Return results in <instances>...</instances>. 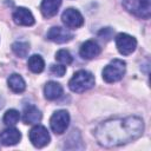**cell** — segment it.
I'll return each instance as SVG.
<instances>
[{
  "label": "cell",
  "instance_id": "9",
  "mask_svg": "<svg viewBox=\"0 0 151 151\" xmlns=\"http://www.w3.org/2000/svg\"><path fill=\"white\" fill-rule=\"evenodd\" d=\"M72 38H73V34L68 29H66L64 27H59V26L52 27L47 32V39H50L51 41H54L57 44L67 42V41L72 40Z\"/></svg>",
  "mask_w": 151,
  "mask_h": 151
},
{
  "label": "cell",
  "instance_id": "20",
  "mask_svg": "<svg viewBox=\"0 0 151 151\" xmlns=\"http://www.w3.org/2000/svg\"><path fill=\"white\" fill-rule=\"evenodd\" d=\"M55 59L61 64V65H70L72 63V55L68 51L66 50H59L55 54Z\"/></svg>",
  "mask_w": 151,
  "mask_h": 151
},
{
  "label": "cell",
  "instance_id": "17",
  "mask_svg": "<svg viewBox=\"0 0 151 151\" xmlns=\"http://www.w3.org/2000/svg\"><path fill=\"white\" fill-rule=\"evenodd\" d=\"M27 66L33 73H40V72H42V70L45 67V63H44V59L40 55L33 54V55L29 57Z\"/></svg>",
  "mask_w": 151,
  "mask_h": 151
},
{
  "label": "cell",
  "instance_id": "4",
  "mask_svg": "<svg viewBox=\"0 0 151 151\" xmlns=\"http://www.w3.org/2000/svg\"><path fill=\"white\" fill-rule=\"evenodd\" d=\"M127 12L143 19H147L151 13V0H123Z\"/></svg>",
  "mask_w": 151,
  "mask_h": 151
},
{
  "label": "cell",
  "instance_id": "15",
  "mask_svg": "<svg viewBox=\"0 0 151 151\" xmlns=\"http://www.w3.org/2000/svg\"><path fill=\"white\" fill-rule=\"evenodd\" d=\"M44 94L45 98L48 100H55L63 94V87L59 83L55 81H48L44 87Z\"/></svg>",
  "mask_w": 151,
  "mask_h": 151
},
{
  "label": "cell",
  "instance_id": "16",
  "mask_svg": "<svg viewBox=\"0 0 151 151\" xmlns=\"http://www.w3.org/2000/svg\"><path fill=\"white\" fill-rule=\"evenodd\" d=\"M7 84L9 86V88L15 92V93H21L25 91L26 88V83L25 80L22 79V77L20 74H17V73H13L8 77L7 79Z\"/></svg>",
  "mask_w": 151,
  "mask_h": 151
},
{
  "label": "cell",
  "instance_id": "3",
  "mask_svg": "<svg viewBox=\"0 0 151 151\" xmlns=\"http://www.w3.org/2000/svg\"><path fill=\"white\" fill-rule=\"evenodd\" d=\"M125 70H126L125 61H123L120 59H113L107 66L104 67V70H103V79L106 83L119 81L124 77Z\"/></svg>",
  "mask_w": 151,
  "mask_h": 151
},
{
  "label": "cell",
  "instance_id": "6",
  "mask_svg": "<svg viewBox=\"0 0 151 151\" xmlns=\"http://www.w3.org/2000/svg\"><path fill=\"white\" fill-rule=\"evenodd\" d=\"M116 45H117V48L120 54L129 55L136 50L137 40L126 33H119L116 37Z\"/></svg>",
  "mask_w": 151,
  "mask_h": 151
},
{
  "label": "cell",
  "instance_id": "10",
  "mask_svg": "<svg viewBox=\"0 0 151 151\" xmlns=\"http://www.w3.org/2000/svg\"><path fill=\"white\" fill-rule=\"evenodd\" d=\"M13 20L20 26H32L34 24V17L29 9L25 7H19L13 13Z\"/></svg>",
  "mask_w": 151,
  "mask_h": 151
},
{
  "label": "cell",
  "instance_id": "7",
  "mask_svg": "<svg viewBox=\"0 0 151 151\" xmlns=\"http://www.w3.org/2000/svg\"><path fill=\"white\" fill-rule=\"evenodd\" d=\"M50 133L45 126L35 125L29 131V140L35 147H44L50 143Z\"/></svg>",
  "mask_w": 151,
  "mask_h": 151
},
{
  "label": "cell",
  "instance_id": "12",
  "mask_svg": "<svg viewBox=\"0 0 151 151\" xmlns=\"http://www.w3.org/2000/svg\"><path fill=\"white\" fill-rule=\"evenodd\" d=\"M79 53H80L81 58H84V59H93L100 53V47L96 41L87 40L81 45Z\"/></svg>",
  "mask_w": 151,
  "mask_h": 151
},
{
  "label": "cell",
  "instance_id": "2",
  "mask_svg": "<svg viewBox=\"0 0 151 151\" xmlns=\"http://www.w3.org/2000/svg\"><path fill=\"white\" fill-rule=\"evenodd\" d=\"M94 85V77L91 72L80 70L73 74V77L68 81V87L71 91L81 93L90 90Z\"/></svg>",
  "mask_w": 151,
  "mask_h": 151
},
{
  "label": "cell",
  "instance_id": "13",
  "mask_svg": "<svg viewBox=\"0 0 151 151\" xmlns=\"http://www.w3.org/2000/svg\"><path fill=\"white\" fill-rule=\"evenodd\" d=\"M41 112L34 105H28L24 110L22 120L25 124H38L41 120Z\"/></svg>",
  "mask_w": 151,
  "mask_h": 151
},
{
  "label": "cell",
  "instance_id": "11",
  "mask_svg": "<svg viewBox=\"0 0 151 151\" xmlns=\"http://www.w3.org/2000/svg\"><path fill=\"white\" fill-rule=\"evenodd\" d=\"M0 139L1 143L6 146H11V145H15L20 142L21 139V133L19 130L14 129V127H8L6 130H4L0 134Z\"/></svg>",
  "mask_w": 151,
  "mask_h": 151
},
{
  "label": "cell",
  "instance_id": "19",
  "mask_svg": "<svg viewBox=\"0 0 151 151\" xmlns=\"http://www.w3.org/2000/svg\"><path fill=\"white\" fill-rule=\"evenodd\" d=\"M20 119V113L17 110H8L4 116V123L8 126H14Z\"/></svg>",
  "mask_w": 151,
  "mask_h": 151
},
{
  "label": "cell",
  "instance_id": "18",
  "mask_svg": "<svg viewBox=\"0 0 151 151\" xmlns=\"http://www.w3.org/2000/svg\"><path fill=\"white\" fill-rule=\"evenodd\" d=\"M12 51L15 53V55H18L20 58H25L28 54L29 45L24 41H17L12 45Z\"/></svg>",
  "mask_w": 151,
  "mask_h": 151
},
{
  "label": "cell",
  "instance_id": "5",
  "mask_svg": "<svg viewBox=\"0 0 151 151\" xmlns=\"http://www.w3.org/2000/svg\"><path fill=\"white\" fill-rule=\"evenodd\" d=\"M68 123H70V114L67 111L65 110H59L55 111L51 119H50V125L51 129L54 133L57 134H61L66 131V129L68 127Z\"/></svg>",
  "mask_w": 151,
  "mask_h": 151
},
{
  "label": "cell",
  "instance_id": "21",
  "mask_svg": "<svg viewBox=\"0 0 151 151\" xmlns=\"http://www.w3.org/2000/svg\"><path fill=\"white\" fill-rule=\"evenodd\" d=\"M66 72V67L64 65H51V73L57 77H63Z\"/></svg>",
  "mask_w": 151,
  "mask_h": 151
},
{
  "label": "cell",
  "instance_id": "14",
  "mask_svg": "<svg viewBox=\"0 0 151 151\" xmlns=\"http://www.w3.org/2000/svg\"><path fill=\"white\" fill-rule=\"evenodd\" d=\"M61 5V0H42L40 9L45 18L54 17Z\"/></svg>",
  "mask_w": 151,
  "mask_h": 151
},
{
  "label": "cell",
  "instance_id": "1",
  "mask_svg": "<svg viewBox=\"0 0 151 151\" xmlns=\"http://www.w3.org/2000/svg\"><path fill=\"white\" fill-rule=\"evenodd\" d=\"M144 131V123L139 117L130 116L126 118L110 119L94 131L96 139L104 147H114L138 139Z\"/></svg>",
  "mask_w": 151,
  "mask_h": 151
},
{
  "label": "cell",
  "instance_id": "8",
  "mask_svg": "<svg viewBox=\"0 0 151 151\" xmlns=\"http://www.w3.org/2000/svg\"><path fill=\"white\" fill-rule=\"evenodd\" d=\"M61 19H63V22L68 28H78V27L83 26V24H84L83 15L76 8H67V9H65L63 15H61Z\"/></svg>",
  "mask_w": 151,
  "mask_h": 151
}]
</instances>
